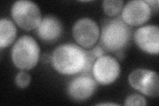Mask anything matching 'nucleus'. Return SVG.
<instances>
[{
  "label": "nucleus",
  "instance_id": "obj_16",
  "mask_svg": "<svg viewBox=\"0 0 159 106\" xmlns=\"http://www.w3.org/2000/svg\"><path fill=\"white\" fill-rule=\"evenodd\" d=\"M90 51L97 58L101 57L104 55L103 48L101 46H99V45H97V46L90 50Z\"/></svg>",
  "mask_w": 159,
  "mask_h": 106
},
{
  "label": "nucleus",
  "instance_id": "obj_4",
  "mask_svg": "<svg viewBox=\"0 0 159 106\" xmlns=\"http://www.w3.org/2000/svg\"><path fill=\"white\" fill-rule=\"evenodd\" d=\"M11 16L19 26L25 31L37 29L42 21L39 6L28 0L15 2L11 7Z\"/></svg>",
  "mask_w": 159,
  "mask_h": 106
},
{
  "label": "nucleus",
  "instance_id": "obj_14",
  "mask_svg": "<svg viewBox=\"0 0 159 106\" xmlns=\"http://www.w3.org/2000/svg\"><path fill=\"white\" fill-rule=\"evenodd\" d=\"M31 76L25 72H19L15 78L16 85L20 88H27L31 82Z\"/></svg>",
  "mask_w": 159,
  "mask_h": 106
},
{
  "label": "nucleus",
  "instance_id": "obj_5",
  "mask_svg": "<svg viewBox=\"0 0 159 106\" xmlns=\"http://www.w3.org/2000/svg\"><path fill=\"white\" fill-rule=\"evenodd\" d=\"M129 82L131 87L148 97L156 98L159 95V78L153 70L137 68L129 75Z\"/></svg>",
  "mask_w": 159,
  "mask_h": 106
},
{
  "label": "nucleus",
  "instance_id": "obj_18",
  "mask_svg": "<svg viewBox=\"0 0 159 106\" xmlns=\"http://www.w3.org/2000/svg\"><path fill=\"white\" fill-rule=\"evenodd\" d=\"M97 105H119V104H113V103H100V104H98Z\"/></svg>",
  "mask_w": 159,
  "mask_h": 106
},
{
  "label": "nucleus",
  "instance_id": "obj_7",
  "mask_svg": "<svg viewBox=\"0 0 159 106\" xmlns=\"http://www.w3.org/2000/svg\"><path fill=\"white\" fill-rule=\"evenodd\" d=\"M72 35L75 41L81 47L89 48L95 45L100 31L97 23L93 19L84 17L78 21L72 27Z\"/></svg>",
  "mask_w": 159,
  "mask_h": 106
},
{
  "label": "nucleus",
  "instance_id": "obj_17",
  "mask_svg": "<svg viewBox=\"0 0 159 106\" xmlns=\"http://www.w3.org/2000/svg\"><path fill=\"white\" fill-rule=\"evenodd\" d=\"M42 61L44 63H47L49 61H51V57H50L47 54H44L42 57Z\"/></svg>",
  "mask_w": 159,
  "mask_h": 106
},
{
  "label": "nucleus",
  "instance_id": "obj_6",
  "mask_svg": "<svg viewBox=\"0 0 159 106\" xmlns=\"http://www.w3.org/2000/svg\"><path fill=\"white\" fill-rule=\"evenodd\" d=\"M120 71V65L115 58L103 55L94 62L92 73L97 82L102 85H108L117 80Z\"/></svg>",
  "mask_w": 159,
  "mask_h": 106
},
{
  "label": "nucleus",
  "instance_id": "obj_11",
  "mask_svg": "<svg viewBox=\"0 0 159 106\" xmlns=\"http://www.w3.org/2000/svg\"><path fill=\"white\" fill-rule=\"evenodd\" d=\"M62 26L61 21L56 17L47 16L36 29V33L43 41L51 42L55 41L62 33Z\"/></svg>",
  "mask_w": 159,
  "mask_h": 106
},
{
  "label": "nucleus",
  "instance_id": "obj_8",
  "mask_svg": "<svg viewBox=\"0 0 159 106\" xmlns=\"http://www.w3.org/2000/svg\"><path fill=\"white\" fill-rule=\"evenodd\" d=\"M151 6L143 0H133L127 3L122 10L123 21L130 26H139L151 18Z\"/></svg>",
  "mask_w": 159,
  "mask_h": 106
},
{
  "label": "nucleus",
  "instance_id": "obj_13",
  "mask_svg": "<svg viewBox=\"0 0 159 106\" xmlns=\"http://www.w3.org/2000/svg\"><path fill=\"white\" fill-rule=\"evenodd\" d=\"M123 1L121 0H104L103 8L107 16H115L121 11L123 6Z\"/></svg>",
  "mask_w": 159,
  "mask_h": 106
},
{
  "label": "nucleus",
  "instance_id": "obj_3",
  "mask_svg": "<svg viewBox=\"0 0 159 106\" xmlns=\"http://www.w3.org/2000/svg\"><path fill=\"white\" fill-rule=\"evenodd\" d=\"M40 48L37 41L31 36L20 37L11 50V59L16 67L21 70H30L37 65Z\"/></svg>",
  "mask_w": 159,
  "mask_h": 106
},
{
  "label": "nucleus",
  "instance_id": "obj_2",
  "mask_svg": "<svg viewBox=\"0 0 159 106\" xmlns=\"http://www.w3.org/2000/svg\"><path fill=\"white\" fill-rule=\"evenodd\" d=\"M131 29L119 17L103 21L100 40L101 47L108 52L121 53L130 42Z\"/></svg>",
  "mask_w": 159,
  "mask_h": 106
},
{
  "label": "nucleus",
  "instance_id": "obj_12",
  "mask_svg": "<svg viewBox=\"0 0 159 106\" xmlns=\"http://www.w3.org/2000/svg\"><path fill=\"white\" fill-rule=\"evenodd\" d=\"M17 36V29L14 23L7 18L0 21V47L3 48L11 44Z\"/></svg>",
  "mask_w": 159,
  "mask_h": 106
},
{
  "label": "nucleus",
  "instance_id": "obj_10",
  "mask_svg": "<svg viewBox=\"0 0 159 106\" xmlns=\"http://www.w3.org/2000/svg\"><path fill=\"white\" fill-rule=\"evenodd\" d=\"M134 40L143 51L151 54H158L159 28L158 25H148L136 30Z\"/></svg>",
  "mask_w": 159,
  "mask_h": 106
},
{
  "label": "nucleus",
  "instance_id": "obj_15",
  "mask_svg": "<svg viewBox=\"0 0 159 106\" xmlns=\"http://www.w3.org/2000/svg\"><path fill=\"white\" fill-rule=\"evenodd\" d=\"M125 105H146L147 102L145 98L139 94H132L129 95L125 101Z\"/></svg>",
  "mask_w": 159,
  "mask_h": 106
},
{
  "label": "nucleus",
  "instance_id": "obj_1",
  "mask_svg": "<svg viewBox=\"0 0 159 106\" xmlns=\"http://www.w3.org/2000/svg\"><path fill=\"white\" fill-rule=\"evenodd\" d=\"M86 61V50L72 43L59 45L51 56L52 67L58 72L64 75L82 72Z\"/></svg>",
  "mask_w": 159,
  "mask_h": 106
},
{
  "label": "nucleus",
  "instance_id": "obj_9",
  "mask_svg": "<svg viewBox=\"0 0 159 106\" xmlns=\"http://www.w3.org/2000/svg\"><path fill=\"white\" fill-rule=\"evenodd\" d=\"M97 82L88 74L74 78L70 82L67 92L70 97L76 101H84L90 98L96 92Z\"/></svg>",
  "mask_w": 159,
  "mask_h": 106
}]
</instances>
